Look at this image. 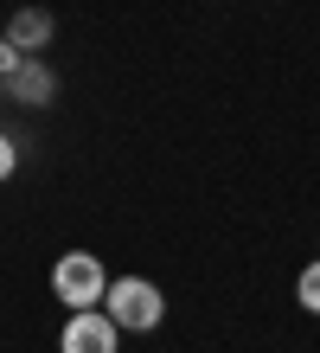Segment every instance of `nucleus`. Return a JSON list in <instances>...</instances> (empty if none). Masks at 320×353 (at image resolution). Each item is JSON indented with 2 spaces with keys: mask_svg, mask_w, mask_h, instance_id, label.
Here are the masks:
<instances>
[{
  "mask_svg": "<svg viewBox=\"0 0 320 353\" xmlns=\"http://www.w3.org/2000/svg\"><path fill=\"white\" fill-rule=\"evenodd\" d=\"M103 315H109L122 334H154L160 315H167V296L147 276H109V289H103Z\"/></svg>",
  "mask_w": 320,
  "mask_h": 353,
  "instance_id": "f257e3e1",
  "label": "nucleus"
},
{
  "mask_svg": "<svg viewBox=\"0 0 320 353\" xmlns=\"http://www.w3.org/2000/svg\"><path fill=\"white\" fill-rule=\"evenodd\" d=\"M103 289H109L103 257H90V251H64V257L52 263V296H58L64 308H96Z\"/></svg>",
  "mask_w": 320,
  "mask_h": 353,
  "instance_id": "f03ea898",
  "label": "nucleus"
},
{
  "mask_svg": "<svg viewBox=\"0 0 320 353\" xmlns=\"http://www.w3.org/2000/svg\"><path fill=\"white\" fill-rule=\"evenodd\" d=\"M295 302H301L308 315H320V257L301 270V276H295Z\"/></svg>",
  "mask_w": 320,
  "mask_h": 353,
  "instance_id": "423d86ee",
  "label": "nucleus"
},
{
  "mask_svg": "<svg viewBox=\"0 0 320 353\" xmlns=\"http://www.w3.org/2000/svg\"><path fill=\"white\" fill-rule=\"evenodd\" d=\"M19 58H26V52H19V46H13V39H0V77H7V71L19 65Z\"/></svg>",
  "mask_w": 320,
  "mask_h": 353,
  "instance_id": "6e6552de",
  "label": "nucleus"
},
{
  "mask_svg": "<svg viewBox=\"0 0 320 353\" xmlns=\"http://www.w3.org/2000/svg\"><path fill=\"white\" fill-rule=\"evenodd\" d=\"M52 32H58V19L45 7H13V19H7V39H13L19 52H45Z\"/></svg>",
  "mask_w": 320,
  "mask_h": 353,
  "instance_id": "39448f33",
  "label": "nucleus"
},
{
  "mask_svg": "<svg viewBox=\"0 0 320 353\" xmlns=\"http://www.w3.org/2000/svg\"><path fill=\"white\" fill-rule=\"evenodd\" d=\"M116 341H122V327L96 302V308H71V321L58 334V353H116Z\"/></svg>",
  "mask_w": 320,
  "mask_h": 353,
  "instance_id": "20e7f679",
  "label": "nucleus"
},
{
  "mask_svg": "<svg viewBox=\"0 0 320 353\" xmlns=\"http://www.w3.org/2000/svg\"><path fill=\"white\" fill-rule=\"evenodd\" d=\"M13 168H19V141L0 129V180H13Z\"/></svg>",
  "mask_w": 320,
  "mask_h": 353,
  "instance_id": "0eeeda50",
  "label": "nucleus"
},
{
  "mask_svg": "<svg viewBox=\"0 0 320 353\" xmlns=\"http://www.w3.org/2000/svg\"><path fill=\"white\" fill-rule=\"evenodd\" d=\"M52 97H58V71H52L39 52H26L7 77H0V103H19V110H45Z\"/></svg>",
  "mask_w": 320,
  "mask_h": 353,
  "instance_id": "7ed1b4c3",
  "label": "nucleus"
}]
</instances>
